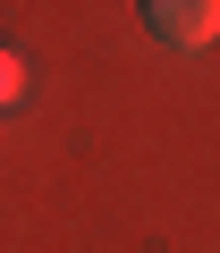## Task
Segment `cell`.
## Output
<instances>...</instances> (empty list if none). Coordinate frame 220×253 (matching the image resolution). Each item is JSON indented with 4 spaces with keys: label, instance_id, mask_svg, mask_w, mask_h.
Here are the masks:
<instances>
[{
    "label": "cell",
    "instance_id": "6da1fadb",
    "mask_svg": "<svg viewBox=\"0 0 220 253\" xmlns=\"http://www.w3.org/2000/svg\"><path fill=\"white\" fill-rule=\"evenodd\" d=\"M153 34L169 42V51H203L212 34H220V0H153Z\"/></svg>",
    "mask_w": 220,
    "mask_h": 253
},
{
    "label": "cell",
    "instance_id": "7a4b0ae2",
    "mask_svg": "<svg viewBox=\"0 0 220 253\" xmlns=\"http://www.w3.org/2000/svg\"><path fill=\"white\" fill-rule=\"evenodd\" d=\"M17 93H26V59H17V51H0V110H9Z\"/></svg>",
    "mask_w": 220,
    "mask_h": 253
}]
</instances>
